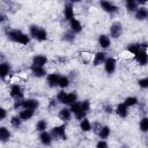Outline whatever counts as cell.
<instances>
[{
    "label": "cell",
    "instance_id": "1",
    "mask_svg": "<svg viewBox=\"0 0 148 148\" xmlns=\"http://www.w3.org/2000/svg\"><path fill=\"white\" fill-rule=\"evenodd\" d=\"M6 36L10 40H13L15 43H18V44H22V45H28L29 42H30L28 35H25L23 31L17 30V29H9V30H7L6 31Z\"/></svg>",
    "mask_w": 148,
    "mask_h": 148
},
{
    "label": "cell",
    "instance_id": "2",
    "mask_svg": "<svg viewBox=\"0 0 148 148\" xmlns=\"http://www.w3.org/2000/svg\"><path fill=\"white\" fill-rule=\"evenodd\" d=\"M29 31H30V36L39 42H44L47 39V32L45 29L38 27V25H30L29 28Z\"/></svg>",
    "mask_w": 148,
    "mask_h": 148
},
{
    "label": "cell",
    "instance_id": "3",
    "mask_svg": "<svg viewBox=\"0 0 148 148\" xmlns=\"http://www.w3.org/2000/svg\"><path fill=\"white\" fill-rule=\"evenodd\" d=\"M65 125H60V126H56L51 130V136L52 139H61V140H67V134L65 131Z\"/></svg>",
    "mask_w": 148,
    "mask_h": 148
},
{
    "label": "cell",
    "instance_id": "4",
    "mask_svg": "<svg viewBox=\"0 0 148 148\" xmlns=\"http://www.w3.org/2000/svg\"><path fill=\"white\" fill-rule=\"evenodd\" d=\"M123 34V25L120 22H114L110 27V35L112 38H118Z\"/></svg>",
    "mask_w": 148,
    "mask_h": 148
},
{
    "label": "cell",
    "instance_id": "5",
    "mask_svg": "<svg viewBox=\"0 0 148 148\" xmlns=\"http://www.w3.org/2000/svg\"><path fill=\"white\" fill-rule=\"evenodd\" d=\"M71 111L75 114V117L77 118V119H84V116H86V113L87 112H84L83 110H82V108H81V103H74L73 105H71Z\"/></svg>",
    "mask_w": 148,
    "mask_h": 148
},
{
    "label": "cell",
    "instance_id": "6",
    "mask_svg": "<svg viewBox=\"0 0 148 148\" xmlns=\"http://www.w3.org/2000/svg\"><path fill=\"white\" fill-rule=\"evenodd\" d=\"M99 5H101L102 9L105 10L106 13H111V14H113V13H117V12H118V7H117L114 3L110 2V1H101Z\"/></svg>",
    "mask_w": 148,
    "mask_h": 148
},
{
    "label": "cell",
    "instance_id": "7",
    "mask_svg": "<svg viewBox=\"0 0 148 148\" xmlns=\"http://www.w3.org/2000/svg\"><path fill=\"white\" fill-rule=\"evenodd\" d=\"M104 69L108 74H112L116 71V59L114 58H108L104 62Z\"/></svg>",
    "mask_w": 148,
    "mask_h": 148
},
{
    "label": "cell",
    "instance_id": "8",
    "mask_svg": "<svg viewBox=\"0 0 148 148\" xmlns=\"http://www.w3.org/2000/svg\"><path fill=\"white\" fill-rule=\"evenodd\" d=\"M10 96L15 99H22L23 97V90L18 84H13L10 87Z\"/></svg>",
    "mask_w": 148,
    "mask_h": 148
},
{
    "label": "cell",
    "instance_id": "9",
    "mask_svg": "<svg viewBox=\"0 0 148 148\" xmlns=\"http://www.w3.org/2000/svg\"><path fill=\"white\" fill-rule=\"evenodd\" d=\"M39 106V102L35 98H28L23 101L22 108L23 109H29V110H36Z\"/></svg>",
    "mask_w": 148,
    "mask_h": 148
},
{
    "label": "cell",
    "instance_id": "10",
    "mask_svg": "<svg viewBox=\"0 0 148 148\" xmlns=\"http://www.w3.org/2000/svg\"><path fill=\"white\" fill-rule=\"evenodd\" d=\"M135 59L139 62V65L145 66L148 64V53L145 50H140L136 54H135Z\"/></svg>",
    "mask_w": 148,
    "mask_h": 148
},
{
    "label": "cell",
    "instance_id": "11",
    "mask_svg": "<svg viewBox=\"0 0 148 148\" xmlns=\"http://www.w3.org/2000/svg\"><path fill=\"white\" fill-rule=\"evenodd\" d=\"M47 62V58L43 54H37L32 58V65L35 66H39V67H44V65Z\"/></svg>",
    "mask_w": 148,
    "mask_h": 148
},
{
    "label": "cell",
    "instance_id": "12",
    "mask_svg": "<svg viewBox=\"0 0 148 148\" xmlns=\"http://www.w3.org/2000/svg\"><path fill=\"white\" fill-rule=\"evenodd\" d=\"M142 47H143V49H146V47H148V45H147V44H139V43L130 44V45L127 46V51H128V52H131V53H133V54L135 56L140 50H142Z\"/></svg>",
    "mask_w": 148,
    "mask_h": 148
},
{
    "label": "cell",
    "instance_id": "13",
    "mask_svg": "<svg viewBox=\"0 0 148 148\" xmlns=\"http://www.w3.org/2000/svg\"><path fill=\"white\" fill-rule=\"evenodd\" d=\"M59 77H60V75H59V74H57V73H52V74H49V75H47V77H46L47 84H49L51 88H53V87L58 86V82H59Z\"/></svg>",
    "mask_w": 148,
    "mask_h": 148
},
{
    "label": "cell",
    "instance_id": "14",
    "mask_svg": "<svg viewBox=\"0 0 148 148\" xmlns=\"http://www.w3.org/2000/svg\"><path fill=\"white\" fill-rule=\"evenodd\" d=\"M77 101V95L76 92H68L66 94L64 101H62V104H67V105H73L74 103H76Z\"/></svg>",
    "mask_w": 148,
    "mask_h": 148
},
{
    "label": "cell",
    "instance_id": "15",
    "mask_svg": "<svg viewBox=\"0 0 148 148\" xmlns=\"http://www.w3.org/2000/svg\"><path fill=\"white\" fill-rule=\"evenodd\" d=\"M148 17V9L146 7H139L135 12V18L139 21H143Z\"/></svg>",
    "mask_w": 148,
    "mask_h": 148
},
{
    "label": "cell",
    "instance_id": "16",
    "mask_svg": "<svg viewBox=\"0 0 148 148\" xmlns=\"http://www.w3.org/2000/svg\"><path fill=\"white\" fill-rule=\"evenodd\" d=\"M105 60H106V54H105V52H97V53L95 54V57H94L92 64H94V66H98V65L105 62Z\"/></svg>",
    "mask_w": 148,
    "mask_h": 148
},
{
    "label": "cell",
    "instance_id": "17",
    "mask_svg": "<svg viewBox=\"0 0 148 148\" xmlns=\"http://www.w3.org/2000/svg\"><path fill=\"white\" fill-rule=\"evenodd\" d=\"M64 15H65V18L68 20V21H72L74 18V10H73V6L72 3H67L64 8Z\"/></svg>",
    "mask_w": 148,
    "mask_h": 148
},
{
    "label": "cell",
    "instance_id": "18",
    "mask_svg": "<svg viewBox=\"0 0 148 148\" xmlns=\"http://www.w3.org/2000/svg\"><path fill=\"white\" fill-rule=\"evenodd\" d=\"M39 140H40V142H42L44 146H50V145L52 143V136H51V134L47 133L46 131L40 133V135H39Z\"/></svg>",
    "mask_w": 148,
    "mask_h": 148
},
{
    "label": "cell",
    "instance_id": "19",
    "mask_svg": "<svg viewBox=\"0 0 148 148\" xmlns=\"http://www.w3.org/2000/svg\"><path fill=\"white\" fill-rule=\"evenodd\" d=\"M30 69H31V73H32L35 76H37V77H42V76H44V75L46 74V71H45L44 67H39V66L32 65V66L30 67Z\"/></svg>",
    "mask_w": 148,
    "mask_h": 148
},
{
    "label": "cell",
    "instance_id": "20",
    "mask_svg": "<svg viewBox=\"0 0 148 148\" xmlns=\"http://www.w3.org/2000/svg\"><path fill=\"white\" fill-rule=\"evenodd\" d=\"M127 108H128V106H126L124 103L118 104L117 108H116V113H117L120 118H125V117H127V113H128Z\"/></svg>",
    "mask_w": 148,
    "mask_h": 148
},
{
    "label": "cell",
    "instance_id": "21",
    "mask_svg": "<svg viewBox=\"0 0 148 148\" xmlns=\"http://www.w3.org/2000/svg\"><path fill=\"white\" fill-rule=\"evenodd\" d=\"M10 73V65L8 62H1L0 64V74L2 79H6V76Z\"/></svg>",
    "mask_w": 148,
    "mask_h": 148
},
{
    "label": "cell",
    "instance_id": "22",
    "mask_svg": "<svg viewBox=\"0 0 148 148\" xmlns=\"http://www.w3.org/2000/svg\"><path fill=\"white\" fill-rule=\"evenodd\" d=\"M69 24H71V30L74 32V34H77L82 30V25L80 23V21H77L76 18H73L72 21H69Z\"/></svg>",
    "mask_w": 148,
    "mask_h": 148
},
{
    "label": "cell",
    "instance_id": "23",
    "mask_svg": "<svg viewBox=\"0 0 148 148\" xmlns=\"http://www.w3.org/2000/svg\"><path fill=\"white\" fill-rule=\"evenodd\" d=\"M71 116H72V111H71V109L64 108V109H61V110L59 111V118H60L61 120H64V121L69 120V119H71Z\"/></svg>",
    "mask_w": 148,
    "mask_h": 148
},
{
    "label": "cell",
    "instance_id": "24",
    "mask_svg": "<svg viewBox=\"0 0 148 148\" xmlns=\"http://www.w3.org/2000/svg\"><path fill=\"white\" fill-rule=\"evenodd\" d=\"M18 116H20V118H21L22 120H29V119L32 118V116H34V110L23 109L22 111H20Z\"/></svg>",
    "mask_w": 148,
    "mask_h": 148
},
{
    "label": "cell",
    "instance_id": "25",
    "mask_svg": "<svg viewBox=\"0 0 148 148\" xmlns=\"http://www.w3.org/2000/svg\"><path fill=\"white\" fill-rule=\"evenodd\" d=\"M110 38L108 37V36H105V35H101L99 37H98V44H99V46L101 47H103V49H108L109 46H110Z\"/></svg>",
    "mask_w": 148,
    "mask_h": 148
},
{
    "label": "cell",
    "instance_id": "26",
    "mask_svg": "<svg viewBox=\"0 0 148 148\" xmlns=\"http://www.w3.org/2000/svg\"><path fill=\"white\" fill-rule=\"evenodd\" d=\"M0 139L2 142H6L10 139V132L6 128V127H0Z\"/></svg>",
    "mask_w": 148,
    "mask_h": 148
},
{
    "label": "cell",
    "instance_id": "27",
    "mask_svg": "<svg viewBox=\"0 0 148 148\" xmlns=\"http://www.w3.org/2000/svg\"><path fill=\"white\" fill-rule=\"evenodd\" d=\"M125 6L128 12H136V9H138V2L134 0H127Z\"/></svg>",
    "mask_w": 148,
    "mask_h": 148
},
{
    "label": "cell",
    "instance_id": "28",
    "mask_svg": "<svg viewBox=\"0 0 148 148\" xmlns=\"http://www.w3.org/2000/svg\"><path fill=\"white\" fill-rule=\"evenodd\" d=\"M80 128L83 131V132H88V131H90L91 130V124H90V121L88 120V119H82L81 120V123H80Z\"/></svg>",
    "mask_w": 148,
    "mask_h": 148
},
{
    "label": "cell",
    "instance_id": "29",
    "mask_svg": "<svg viewBox=\"0 0 148 148\" xmlns=\"http://www.w3.org/2000/svg\"><path fill=\"white\" fill-rule=\"evenodd\" d=\"M58 86H59L60 88H62V89L67 88V87L69 86V79H68L67 76H61V75H60V77H59V82H58Z\"/></svg>",
    "mask_w": 148,
    "mask_h": 148
},
{
    "label": "cell",
    "instance_id": "30",
    "mask_svg": "<svg viewBox=\"0 0 148 148\" xmlns=\"http://www.w3.org/2000/svg\"><path fill=\"white\" fill-rule=\"evenodd\" d=\"M46 127H47V123L44 120V119H40L39 121H37V124H36V130L38 131V132H45V130H46Z\"/></svg>",
    "mask_w": 148,
    "mask_h": 148
},
{
    "label": "cell",
    "instance_id": "31",
    "mask_svg": "<svg viewBox=\"0 0 148 148\" xmlns=\"http://www.w3.org/2000/svg\"><path fill=\"white\" fill-rule=\"evenodd\" d=\"M139 127H140L141 132H148V117H143L140 120Z\"/></svg>",
    "mask_w": 148,
    "mask_h": 148
},
{
    "label": "cell",
    "instance_id": "32",
    "mask_svg": "<svg viewBox=\"0 0 148 148\" xmlns=\"http://www.w3.org/2000/svg\"><path fill=\"white\" fill-rule=\"evenodd\" d=\"M10 124H12L13 127L18 128V127L21 126V124H22V119L20 118V116H14V117H12V119H10Z\"/></svg>",
    "mask_w": 148,
    "mask_h": 148
},
{
    "label": "cell",
    "instance_id": "33",
    "mask_svg": "<svg viewBox=\"0 0 148 148\" xmlns=\"http://www.w3.org/2000/svg\"><path fill=\"white\" fill-rule=\"evenodd\" d=\"M98 135H99L101 139H106V138L110 135V128H109L108 126H102V128H101Z\"/></svg>",
    "mask_w": 148,
    "mask_h": 148
},
{
    "label": "cell",
    "instance_id": "34",
    "mask_svg": "<svg viewBox=\"0 0 148 148\" xmlns=\"http://www.w3.org/2000/svg\"><path fill=\"white\" fill-rule=\"evenodd\" d=\"M138 102H139V101H138L136 97L131 96V97H127V98L124 101V104H125L126 106H133V105H135Z\"/></svg>",
    "mask_w": 148,
    "mask_h": 148
},
{
    "label": "cell",
    "instance_id": "35",
    "mask_svg": "<svg viewBox=\"0 0 148 148\" xmlns=\"http://www.w3.org/2000/svg\"><path fill=\"white\" fill-rule=\"evenodd\" d=\"M74 38H75V36H74V32H73V31L65 32L64 36H62V39H64L65 42H73Z\"/></svg>",
    "mask_w": 148,
    "mask_h": 148
},
{
    "label": "cell",
    "instance_id": "36",
    "mask_svg": "<svg viewBox=\"0 0 148 148\" xmlns=\"http://www.w3.org/2000/svg\"><path fill=\"white\" fill-rule=\"evenodd\" d=\"M138 83H139V86H140L141 88H143V89L148 88V77H143V79H140V80L138 81Z\"/></svg>",
    "mask_w": 148,
    "mask_h": 148
},
{
    "label": "cell",
    "instance_id": "37",
    "mask_svg": "<svg viewBox=\"0 0 148 148\" xmlns=\"http://www.w3.org/2000/svg\"><path fill=\"white\" fill-rule=\"evenodd\" d=\"M81 108H82V110H83L84 112H88L89 109H90V103H89V101H83V102H81Z\"/></svg>",
    "mask_w": 148,
    "mask_h": 148
},
{
    "label": "cell",
    "instance_id": "38",
    "mask_svg": "<svg viewBox=\"0 0 148 148\" xmlns=\"http://www.w3.org/2000/svg\"><path fill=\"white\" fill-rule=\"evenodd\" d=\"M91 128H92V131H94L96 134H98L99 131H101V128H102V125H101L99 123H94V124L91 125Z\"/></svg>",
    "mask_w": 148,
    "mask_h": 148
},
{
    "label": "cell",
    "instance_id": "39",
    "mask_svg": "<svg viewBox=\"0 0 148 148\" xmlns=\"http://www.w3.org/2000/svg\"><path fill=\"white\" fill-rule=\"evenodd\" d=\"M96 148H109V145L106 143V141L99 140V141L96 143Z\"/></svg>",
    "mask_w": 148,
    "mask_h": 148
},
{
    "label": "cell",
    "instance_id": "40",
    "mask_svg": "<svg viewBox=\"0 0 148 148\" xmlns=\"http://www.w3.org/2000/svg\"><path fill=\"white\" fill-rule=\"evenodd\" d=\"M65 96H66V92L65 91H59L58 92V95H57V99H58V102H60V103H62V101H64V98H65Z\"/></svg>",
    "mask_w": 148,
    "mask_h": 148
},
{
    "label": "cell",
    "instance_id": "41",
    "mask_svg": "<svg viewBox=\"0 0 148 148\" xmlns=\"http://www.w3.org/2000/svg\"><path fill=\"white\" fill-rule=\"evenodd\" d=\"M104 111L106 113H112L113 112V108L111 106V104H105L104 105Z\"/></svg>",
    "mask_w": 148,
    "mask_h": 148
},
{
    "label": "cell",
    "instance_id": "42",
    "mask_svg": "<svg viewBox=\"0 0 148 148\" xmlns=\"http://www.w3.org/2000/svg\"><path fill=\"white\" fill-rule=\"evenodd\" d=\"M57 102H58L57 98H52V99H50L49 106H50V108H56V106H57Z\"/></svg>",
    "mask_w": 148,
    "mask_h": 148
},
{
    "label": "cell",
    "instance_id": "43",
    "mask_svg": "<svg viewBox=\"0 0 148 148\" xmlns=\"http://www.w3.org/2000/svg\"><path fill=\"white\" fill-rule=\"evenodd\" d=\"M0 113H1V114H0V119H1V120H3V119L6 118V114H7L6 110H5L3 108H1V109H0Z\"/></svg>",
    "mask_w": 148,
    "mask_h": 148
},
{
    "label": "cell",
    "instance_id": "44",
    "mask_svg": "<svg viewBox=\"0 0 148 148\" xmlns=\"http://www.w3.org/2000/svg\"><path fill=\"white\" fill-rule=\"evenodd\" d=\"M6 20V16H5V14L3 13H0V22H3Z\"/></svg>",
    "mask_w": 148,
    "mask_h": 148
},
{
    "label": "cell",
    "instance_id": "45",
    "mask_svg": "<svg viewBox=\"0 0 148 148\" xmlns=\"http://www.w3.org/2000/svg\"><path fill=\"white\" fill-rule=\"evenodd\" d=\"M123 148H127V147H126V146H124V147H123Z\"/></svg>",
    "mask_w": 148,
    "mask_h": 148
}]
</instances>
